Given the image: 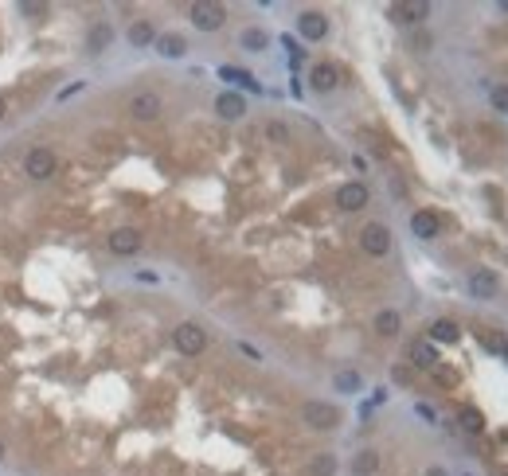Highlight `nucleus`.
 <instances>
[{
	"label": "nucleus",
	"instance_id": "obj_1",
	"mask_svg": "<svg viewBox=\"0 0 508 476\" xmlns=\"http://www.w3.org/2000/svg\"><path fill=\"white\" fill-rule=\"evenodd\" d=\"M191 24H196L199 31H219L223 24H227V8L211 4V0H199V4H191Z\"/></svg>",
	"mask_w": 508,
	"mask_h": 476
},
{
	"label": "nucleus",
	"instance_id": "obj_2",
	"mask_svg": "<svg viewBox=\"0 0 508 476\" xmlns=\"http://www.w3.org/2000/svg\"><path fill=\"white\" fill-rule=\"evenodd\" d=\"M172 344H176V352L180 355H199L207 348V332L199 328V324H180L176 332H172Z\"/></svg>",
	"mask_w": 508,
	"mask_h": 476
},
{
	"label": "nucleus",
	"instance_id": "obj_3",
	"mask_svg": "<svg viewBox=\"0 0 508 476\" xmlns=\"http://www.w3.org/2000/svg\"><path fill=\"white\" fill-rule=\"evenodd\" d=\"M302 417H305L309 430H337V425H340V410H337V406H329V402H305Z\"/></svg>",
	"mask_w": 508,
	"mask_h": 476
},
{
	"label": "nucleus",
	"instance_id": "obj_4",
	"mask_svg": "<svg viewBox=\"0 0 508 476\" xmlns=\"http://www.w3.org/2000/svg\"><path fill=\"white\" fill-rule=\"evenodd\" d=\"M55 168H59V161H55V153L51 148H31L28 153V161H24V172H28L31 180H47V176H55Z\"/></svg>",
	"mask_w": 508,
	"mask_h": 476
},
{
	"label": "nucleus",
	"instance_id": "obj_5",
	"mask_svg": "<svg viewBox=\"0 0 508 476\" xmlns=\"http://www.w3.org/2000/svg\"><path fill=\"white\" fill-rule=\"evenodd\" d=\"M360 246H364V254L383 258V254L391 250V235H387V227H383V223H368V227L360 231Z\"/></svg>",
	"mask_w": 508,
	"mask_h": 476
},
{
	"label": "nucleus",
	"instance_id": "obj_6",
	"mask_svg": "<svg viewBox=\"0 0 508 476\" xmlns=\"http://www.w3.org/2000/svg\"><path fill=\"white\" fill-rule=\"evenodd\" d=\"M161 110H164V102H161V94H153V90H141V94H133V102H129V113L137 121L161 118Z\"/></svg>",
	"mask_w": 508,
	"mask_h": 476
},
{
	"label": "nucleus",
	"instance_id": "obj_7",
	"mask_svg": "<svg viewBox=\"0 0 508 476\" xmlns=\"http://www.w3.org/2000/svg\"><path fill=\"white\" fill-rule=\"evenodd\" d=\"M337 203H340V211H360V207H368V188H364L360 180H352V183H340V191H337Z\"/></svg>",
	"mask_w": 508,
	"mask_h": 476
},
{
	"label": "nucleus",
	"instance_id": "obj_8",
	"mask_svg": "<svg viewBox=\"0 0 508 476\" xmlns=\"http://www.w3.org/2000/svg\"><path fill=\"white\" fill-rule=\"evenodd\" d=\"M497 289H501V281H497L493 270H473L469 273V293L477 297V300H493Z\"/></svg>",
	"mask_w": 508,
	"mask_h": 476
},
{
	"label": "nucleus",
	"instance_id": "obj_9",
	"mask_svg": "<svg viewBox=\"0 0 508 476\" xmlns=\"http://www.w3.org/2000/svg\"><path fill=\"white\" fill-rule=\"evenodd\" d=\"M137 250H141V231L121 227V231H114V235H110V254L129 258V254H137Z\"/></svg>",
	"mask_w": 508,
	"mask_h": 476
},
{
	"label": "nucleus",
	"instance_id": "obj_10",
	"mask_svg": "<svg viewBox=\"0 0 508 476\" xmlns=\"http://www.w3.org/2000/svg\"><path fill=\"white\" fill-rule=\"evenodd\" d=\"M427 12H430L427 0H403V4H391V8H387V16H391L395 24H414V20H422Z\"/></svg>",
	"mask_w": 508,
	"mask_h": 476
},
{
	"label": "nucleus",
	"instance_id": "obj_11",
	"mask_svg": "<svg viewBox=\"0 0 508 476\" xmlns=\"http://www.w3.org/2000/svg\"><path fill=\"white\" fill-rule=\"evenodd\" d=\"M411 363L419 371H438V348L430 340H414L411 344Z\"/></svg>",
	"mask_w": 508,
	"mask_h": 476
},
{
	"label": "nucleus",
	"instance_id": "obj_12",
	"mask_svg": "<svg viewBox=\"0 0 508 476\" xmlns=\"http://www.w3.org/2000/svg\"><path fill=\"white\" fill-rule=\"evenodd\" d=\"M297 31H302L305 39H324L329 36V20H324L321 12H302L297 16Z\"/></svg>",
	"mask_w": 508,
	"mask_h": 476
},
{
	"label": "nucleus",
	"instance_id": "obj_13",
	"mask_svg": "<svg viewBox=\"0 0 508 476\" xmlns=\"http://www.w3.org/2000/svg\"><path fill=\"white\" fill-rule=\"evenodd\" d=\"M337 82H340V71H337L332 63H317V66L309 71V86H313V90H321V94H329V90L337 86Z\"/></svg>",
	"mask_w": 508,
	"mask_h": 476
},
{
	"label": "nucleus",
	"instance_id": "obj_14",
	"mask_svg": "<svg viewBox=\"0 0 508 476\" xmlns=\"http://www.w3.org/2000/svg\"><path fill=\"white\" fill-rule=\"evenodd\" d=\"M215 110H219V118H227V121H239L246 113V102L239 94H219L215 98Z\"/></svg>",
	"mask_w": 508,
	"mask_h": 476
},
{
	"label": "nucleus",
	"instance_id": "obj_15",
	"mask_svg": "<svg viewBox=\"0 0 508 476\" xmlns=\"http://www.w3.org/2000/svg\"><path fill=\"white\" fill-rule=\"evenodd\" d=\"M438 227H442V223H438L434 211H414V215H411V231H414L419 238H434Z\"/></svg>",
	"mask_w": 508,
	"mask_h": 476
},
{
	"label": "nucleus",
	"instance_id": "obj_16",
	"mask_svg": "<svg viewBox=\"0 0 508 476\" xmlns=\"http://www.w3.org/2000/svg\"><path fill=\"white\" fill-rule=\"evenodd\" d=\"M156 51H161L164 59H180V55L188 51V44H184V36L169 31V36H156Z\"/></svg>",
	"mask_w": 508,
	"mask_h": 476
},
{
	"label": "nucleus",
	"instance_id": "obj_17",
	"mask_svg": "<svg viewBox=\"0 0 508 476\" xmlns=\"http://www.w3.org/2000/svg\"><path fill=\"white\" fill-rule=\"evenodd\" d=\"M110 39H114L110 24H94V28H90V36H86V51H90V55L106 51V47H110Z\"/></svg>",
	"mask_w": 508,
	"mask_h": 476
},
{
	"label": "nucleus",
	"instance_id": "obj_18",
	"mask_svg": "<svg viewBox=\"0 0 508 476\" xmlns=\"http://www.w3.org/2000/svg\"><path fill=\"white\" fill-rule=\"evenodd\" d=\"M352 469H356V476H376L379 453H376V449H360V453L352 457Z\"/></svg>",
	"mask_w": 508,
	"mask_h": 476
},
{
	"label": "nucleus",
	"instance_id": "obj_19",
	"mask_svg": "<svg viewBox=\"0 0 508 476\" xmlns=\"http://www.w3.org/2000/svg\"><path fill=\"white\" fill-rule=\"evenodd\" d=\"M129 44L133 47H149V44H156V31H153V24L149 20H137L129 28Z\"/></svg>",
	"mask_w": 508,
	"mask_h": 476
},
{
	"label": "nucleus",
	"instance_id": "obj_20",
	"mask_svg": "<svg viewBox=\"0 0 508 476\" xmlns=\"http://www.w3.org/2000/svg\"><path fill=\"white\" fill-rule=\"evenodd\" d=\"M399 328H403V320H399L395 308H383V313L376 316V332H379V336H399Z\"/></svg>",
	"mask_w": 508,
	"mask_h": 476
},
{
	"label": "nucleus",
	"instance_id": "obj_21",
	"mask_svg": "<svg viewBox=\"0 0 508 476\" xmlns=\"http://www.w3.org/2000/svg\"><path fill=\"white\" fill-rule=\"evenodd\" d=\"M457 336H462V332H457L454 320H434L430 324V340H438V344H457Z\"/></svg>",
	"mask_w": 508,
	"mask_h": 476
},
{
	"label": "nucleus",
	"instance_id": "obj_22",
	"mask_svg": "<svg viewBox=\"0 0 508 476\" xmlns=\"http://www.w3.org/2000/svg\"><path fill=\"white\" fill-rule=\"evenodd\" d=\"M219 79H227V82H239V86H246V90H258V82L251 79L246 71H239V66H223L219 71Z\"/></svg>",
	"mask_w": 508,
	"mask_h": 476
},
{
	"label": "nucleus",
	"instance_id": "obj_23",
	"mask_svg": "<svg viewBox=\"0 0 508 476\" xmlns=\"http://www.w3.org/2000/svg\"><path fill=\"white\" fill-rule=\"evenodd\" d=\"M243 47H246V51H262V47H266V31L262 28H246L243 31Z\"/></svg>",
	"mask_w": 508,
	"mask_h": 476
},
{
	"label": "nucleus",
	"instance_id": "obj_24",
	"mask_svg": "<svg viewBox=\"0 0 508 476\" xmlns=\"http://www.w3.org/2000/svg\"><path fill=\"white\" fill-rule=\"evenodd\" d=\"M457 417H462V430L465 433H481V430H485V417H481L477 410H462Z\"/></svg>",
	"mask_w": 508,
	"mask_h": 476
},
{
	"label": "nucleus",
	"instance_id": "obj_25",
	"mask_svg": "<svg viewBox=\"0 0 508 476\" xmlns=\"http://www.w3.org/2000/svg\"><path fill=\"white\" fill-rule=\"evenodd\" d=\"M337 390H344V395L360 390V375H356V371H340V375H337Z\"/></svg>",
	"mask_w": 508,
	"mask_h": 476
},
{
	"label": "nucleus",
	"instance_id": "obj_26",
	"mask_svg": "<svg viewBox=\"0 0 508 476\" xmlns=\"http://www.w3.org/2000/svg\"><path fill=\"white\" fill-rule=\"evenodd\" d=\"M266 137H270V141H278V145H282V141H289L286 121H270V125H266Z\"/></svg>",
	"mask_w": 508,
	"mask_h": 476
},
{
	"label": "nucleus",
	"instance_id": "obj_27",
	"mask_svg": "<svg viewBox=\"0 0 508 476\" xmlns=\"http://www.w3.org/2000/svg\"><path fill=\"white\" fill-rule=\"evenodd\" d=\"M489 98H493L497 113H508V86H493V94H489Z\"/></svg>",
	"mask_w": 508,
	"mask_h": 476
},
{
	"label": "nucleus",
	"instance_id": "obj_28",
	"mask_svg": "<svg viewBox=\"0 0 508 476\" xmlns=\"http://www.w3.org/2000/svg\"><path fill=\"white\" fill-rule=\"evenodd\" d=\"M337 472V461H332V457H317V461H313V476H332Z\"/></svg>",
	"mask_w": 508,
	"mask_h": 476
},
{
	"label": "nucleus",
	"instance_id": "obj_29",
	"mask_svg": "<svg viewBox=\"0 0 508 476\" xmlns=\"http://www.w3.org/2000/svg\"><path fill=\"white\" fill-rule=\"evenodd\" d=\"M414 410H419V417H427V422H434V410H430L427 402H419V406H414Z\"/></svg>",
	"mask_w": 508,
	"mask_h": 476
},
{
	"label": "nucleus",
	"instance_id": "obj_30",
	"mask_svg": "<svg viewBox=\"0 0 508 476\" xmlns=\"http://www.w3.org/2000/svg\"><path fill=\"white\" fill-rule=\"evenodd\" d=\"M391 375H395V383H407V379H411V371H407V367H395Z\"/></svg>",
	"mask_w": 508,
	"mask_h": 476
},
{
	"label": "nucleus",
	"instance_id": "obj_31",
	"mask_svg": "<svg viewBox=\"0 0 508 476\" xmlns=\"http://www.w3.org/2000/svg\"><path fill=\"white\" fill-rule=\"evenodd\" d=\"M239 352H243L246 359H262V355H258V352H254V348H251V344H239Z\"/></svg>",
	"mask_w": 508,
	"mask_h": 476
},
{
	"label": "nucleus",
	"instance_id": "obj_32",
	"mask_svg": "<svg viewBox=\"0 0 508 476\" xmlns=\"http://www.w3.org/2000/svg\"><path fill=\"white\" fill-rule=\"evenodd\" d=\"M422 476H446V469H427Z\"/></svg>",
	"mask_w": 508,
	"mask_h": 476
},
{
	"label": "nucleus",
	"instance_id": "obj_33",
	"mask_svg": "<svg viewBox=\"0 0 508 476\" xmlns=\"http://www.w3.org/2000/svg\"><path fill=\"white\" fill-rule=\"evenodd\" d=\"M4 110H8V102H4V94H0V118H4Z\"/></svg>",
	"mask_w": 508,
	"mask_h": 476
},
{
	"label": "nucleus",
	"instance_id": "obj_34",
	"mask_svg": "<svg viewBox=\"0 0 508 476\" xmlns=\"http://www.w3.org/2000/svg\"><path fill=\"white\" fill-rule=\"evenodd\" d=\"M501 12H508V0H504V4H501Z\"/></svg>",
	"mask_w": 508,
	"mask_h": 476
},
{
	"label": "nucleus",
	"instance_id": "obj_35",
	"mask_svg": "<svg viewBox=\"0 0 508 476\" xmlns=\"http://www.w3.org/2000/svg\"><path fill=\"white\" fill-rule=\"evenodd\" d=\"M0 461H4V445H0Z\"/></svg>",
	"mask_w": 508,
	"mask_h": 476
},
{
	"label": "nucleus",
	"instance_id": "obj_36",
	"mask_svg": "<svg viewBox=\"0 0 508 476\" xmlns=\"http://www.w3.org/2000/svg\"><path fill=\"white\" fill-rule=\"evenodd\" d=\"M504 355H508V344H504Z\"/></svg>",
	"mask_w": 508,
	"mask_h": 476
}]
</instances>
